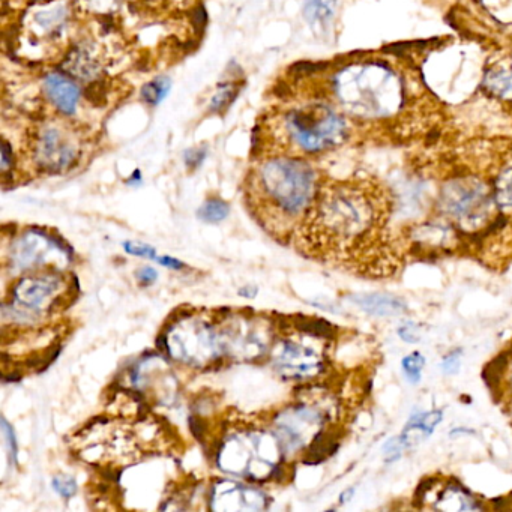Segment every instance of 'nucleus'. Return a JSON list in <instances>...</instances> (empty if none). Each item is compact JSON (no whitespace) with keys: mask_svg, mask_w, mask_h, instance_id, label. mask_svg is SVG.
I'll return each instance as SVG.
<instances>
[{"mask_svg":"<svg viewBox=\"0 0 512 512\" xmlns=\"http://www.w3.org/2000/svg\"><path fill=\"white\" fill-rule=\"evenodd\" d=\"M392 199L376 179H350L320 188L298 227V245L308 256L379 265L391 256L388 223Z\"/></svg>","mask_w":512,"mask_h":512,"instance_id":"nucleus-1","label":"nucleus"},{"mask_svg":"<svg viewBox=\"0 0 512 512\" xmlns=\"http://www.w3.org/2000/svg\"><path fill=\"white\" fill-rule=\"evenodd\" d=\"M316 170L298 158H274L254 172L248 188L251 212L275 238L292 233L319 193Z\"/></svg>","mask_w":512,"mask_h":512,"instance_id":"nucleus-2","label":"nucleus"},{"mask_svg":"<svg viewBox=\"0 0 512 512\" xmlns=\"http://www.w3.org/2000/svg\"><path fill=\"white\" fill-rule=\"evenodd\" d=\"M437 206L449 224L460 227L463 232H479L485 226H493L502 214L490 176L470 170H463L443 182Z\"/></svg>","mask_w":512,"mask_h":512,"instance_id":"nucleus-3","label":"nucleus"},{"mask_svg":"<svg viewBox=\"0 0 512 512\" xmlns=\"http://www.w3.org/2000/svg\"><path fill=\"white\" fill-rule=\"evenodd\" d=\"M232 317L217 320L202 316L184 317L170 326L169 331L160 338V346L167 352L194 367H205L209 362L217 361L224 355H233Z\"/></svg>","mask_w":512,"mask_h":512,"instance_id":"nucleus-4","label":"nucleus"},{"mask_svg":"<svg viewBox=\"0 0 512 512\" xmlns=\"http://www.w3.org/2000/svg\"><path fill=\"white\" fill-rule=\"evenodd\" d=\"M286 454L277 433L263 428L238 430L218 448L217 464L230 475L265 481L278 472Z\"/></svg>","mask_w":512,"mask_h":512,"instance_id":"nucleus-5","label":"nucleus"},{"mask_svg":"<svg viewBox=\"0 0 512 512\" xmlns=\"http://www.w3.org/2000/svg\"><path fill=\"white\" fill-rule=\"evenodd\" d=\"M290 140L305 154H323L343 146L356 133L349 119L331 103L307 104L286 118Z\"/></svg>","mask_w":512,"mask_h":512,"instance_id":"nucleus-6","label":"nucleus"},{"mask_svg":"<svg viewBox=\"0 0 512 512\" xmlns=\"http://www.w3.org/2000/svg\"><path fill=\"white\" fill-rule=\"evenodd\" d=\"M70 295V284L61 271L28 272L11 290L10 304L4 305V311H11L14 322L31 325L58 311Z\"/></svg>","mask_w":512,"mask_h":512,"instance_id":"nucleus-7","label":"nucleus"},{"mask_svg":"<svg viewBox=\"0 0 512 512\" xmlns=\"http://www.w3.org/2000/svg\"><path fill=\"white\" fill-rule=\"evenodd\" d=\"M71 260V248L58 236L49 235L46 230L29 229L11 244L10 266L16 274L40 271L50 259Z\"/></svg>","mask_w":512,"mask_h":512,"instance_id":"nucleus-8","label":"nucleus"},{"mask_svg":"<svg viewBox=\"0 0 512 512\" xmlns=\"http://www.w3.org/2000/svg\"><path fill=\"white\" fill-rule=\"evenodd\" d=\"M302 334L304 338L301 340L286 338L275 346V368L286 379H314L325 370V355L316 346L308 343L310 334Z\"/></svg>","mask_w":512,"mask_h":512,"instance_id":"nucleus-9","label":"nucleus"},{"mask_svg":"<svg viewBox=\"0 0 512 512\" xmlns=\"http://www.w3.org/2000/svg\"><path fill=\"white\" fill-rule=\"evenodd\" d=\"M79 160V143L73 134L58 125L44 127L35 142V163L43 172H67Z\"/></svg>","mask_w":512,"mask_h":512,"instance_id":"nucleus-10","label":"nucleus"},{"mask_svg":"<svg viewBox=\"0 0 512 512\" xmlns=\"http://www.w3.org/2000/svg\"><path fill=\"white\" fill-rule=\"evenodd\" d=\"M475 94L502 109H512V52H494L482 64L481 80Z\"/></svg>","mask_w":512,"mask_h":512,"instance_id":"nucleus-11","label":"nucleus"},{"mask_svg":"<svg viewBox=\"0 0 512 512\" xmlns=\"http://www.w3.org/2000/svg\"><path fill=\"white\" fill-rule=\"evenodd\" d=\"M211 508L214 511H257L266 508V496L257 488L221 481L212 488Z\"/></svg>","mask_w":512,"mask_h":512,"instance_id":"nucleus-12","label":"nucleus"},{"mask_svg":"<svg viewBox=\"0 0 512 512\" xmlns=\"http://www.w3.org/2000/svg\"><path fill=\"white\" fill-rule=\"evenodd\" d=\"M422 499H430L431 508L439 511H475L482 509L481 503L455 481H446L440 487H428Z\"/></svg>","mask_w":512,"mask_h":512,"instance_id":"nucleus-13","label":"nucleus"},{"mask_svg":"<svg viewBox=\"0 0 512 512\" xmlns=\"http://www.w3.org/2000/svg\"><path fill=\"white\" fill-rule=\"evenodd\" d=\"M490 179L500 211L502 214H512V146H506L497 158Z\"/></svg>","mask_w":512,"mask_h":512,"instance_id":"nucleus-14","label":"nucleus"},{"mask_svg":"<svg viewBox=\"0 0 512 512\" xmlns=\"http://www.w3.org/2000/svg\"><path fill=\"white\" fill-rule=\"evenodd\" d=\"M47 97L64 115H73L79 104L80 91L73 80L64 74H49L44 83Z\"/></svg>","mask_w":512,"mask_h":512,"instance_id":"nucleus-15","label":"nucleus"},{"mask_svg":"<svg viewBox=\"0 0 512 512\" xmlns=\"http://www.w3.org/2000/svg\"><path fill=\"white\" fill-rule=\"evenodd\" d=\"M358 307L377 317L400 316L406 311V304L400 298L389 295H362L353 298Z\"/></svg>","mask_w":512,"mask_h":512,"instance_id":"nucleus-16","label":"nucleus"},{"mask_svg":"<svg viewBox=\"0 0 512 512\" xmlns=\"http://www.w3.org/2000/svg\"><path fill=\"white\" fill-rule=\"evenodd\" d=\"M230 206L221 199H209L197 212V217L205 223H221L229 217Z\"/></svg>","mask_w":512,"mask_h":512,"instance_id":"nucleus-17","label":"nucleus"},{"mask_svg":"<svg viewBox=\"0 0 512 512\" xmlns=\"http://www.w3.org/2000/svg\"><path fill=\"white\" fill-rule=\"evenodd\" d=\"M334 13V0H307L305 17L310 23H325Z\"/></svg>","mask_w":512,"mask_h":512,"instance_id":"nucleus-18","label":"nucleus"},{"mask_svg":"<svg viewBox=\"0 0 512 512\" xmlns=\"http://www.w3.org/2000/svg\"><path fill=\"white\" fill-rule=\"evenodd\" d=\"M170 89L169 79L166 77H158V79L152 80L151 83L143 88L142 97L146 103L151 104V106H157L160 101H163V98L166 97L167 92Z\"/></svg>","mask_w":512,"mask_h":512,"instance_id":"nucleus-19","label":"nucleus"},{"mask_svg":"<svg viewBox=\"0 0 512 512\" xmlns=\"http://www.w3.org/2000/svg\"><path fill=\"white\" fill-rule=\"evenodd\" d=\"M425 367V358L419 352L410 353L401 361L404 376L409 379L410 383H418L422 377V371Z\"/></svg>","mask_w":512,"mask_h":512,"instance_id":"nucleus-20","label":"nucleus"},{"mask_svg":"<svg viewBox=\"0 0 512 512\" xmlns=\"http://www.w3.org/2000/svg\"><path fill=\"white\" fill-rule=\"evenodd\" d=\"M124 250L128 254L137 257H145V259H157V250L151 245L143 244V242L127 241L124 242Z\"/></svg>","mask_w":512,"mask_h":512,"instance_id":"nucleus-21","label":"nucleus"},{"mask_svg":"<svg viewBox=\"0 0 512 512\" xmlns=\"http://www.w3.org/2000/svg\"><path fill=\"white\" fill-rule=\"evenodd\" d=\"M53 488L61 494L62 497H71L76 494L77 482L74 478H68V476H56L53 479Z\"/></svg>","mask_w":512,"mask_h":512,"instance_id":"nucleus-22","label":"nucleus"},{"mask_svg":"<svg viewBox=\"0 0 512 512\" xmlns=\"http://www.w3.org/2000/svg\"><path fill=\"white\" fill-rule=\"evenodd\" d=\"M2 431H4L5 439H7L8 454H10L11 463L16 464L17 461V442L16 434H14L13 428L8 424L7 419L2 418Z\"/></svg>","mask_w":512,"mask_h":512,"instance_id":"nucleus-23","label":"nucleus"},{"mask_svg":"<svg viewBox=\"0 0 512 512\" xmlns=\"http://www.w3.org/2000/svg\"><path fill=\"white\" fill-rule=\"evenodd\" d=\"M398 335L403 338L407 343H418L421 340V331L415 323H404L400 329H398Z\"/></svg>","mask_w":512,"mask_h":512,"instance_id":"nucleus-24","label":"nucleus"},{"mask_svg":"<svg viewBox=\"0 0 512 512\" xmlns=\"http://www.w3.org/2000/svg\"><path fill=\"white\" fill-rule=\"evenodd\" d=\"M461 365V350H455V352L449 353L442 362L443 371L446 374H455L460 370Z\"/></svg>","mask_w":512,"mask_h":512,"instance_id":"nucleus-25","label":"nucleus"},{"mask_svg":"<svg viewBox=\"0 0 512 512\" xmlns=\"http://www.w3.org/2000/svg\"><path fill=\"white\" fill-rule=\"evenodd\" d=\"M136 277L140 284L149 286V284H152L155 280H157L158 274L154 268H151V266H145V268L139 269V271H137Z\"/></svg>","mask_w":512,"mask_h":512,"instance_id":"nucleus-26","label":"nucleus"},{"mask_svg":"<svg viewBox=\"0 0 512 512\" xmlns=\"http://www.w3.org/2000/svg\"><path fill=\"white\" fill-rule=\"evenodd\" d=\"M203 158H205V151L203 149H194V151L188 152L185 161H187L188 167L196 169V167L202 164Z\"/></svg>","mask_w":512,"mask_h":512,"instance_id":"nucleus-27","label":"nucleus"},{"mask_svg":"<svg viewBox=\"0 0 512 512\" xmlns=\"http://www.w3.org/2000/svg\"><path fill=\"white\" fill-rule=\"evenodd\" d=\"M158 263L163 266H167V268L172 269H182L184 268V263L181 262V260L173 259V257H157Z\"/></svg>","mask_w":512,"mask_h":512,"instance_id":"nucleus-28","label":"nucleus"},{"mask_svg":"<svg viewBox=\"0 0 512 512\" xmlns=\"http://www.w3.org/2000/svg\"><path fill=\"white\" fill-rule=\"evenodd\" d=\"M239 296H244V298H256L257 295V287L253 286H244L242 289L238 290Z\"/></svg>","mask_w":512,"mask_h":512,"instance_id":"nucleus-29","label":"nucleus"},{"mask_svg":"<svg viewBox=\"0 0 512 512\" xmlns=\"http://www.w3.org/2000/svg\"><path fill=\"white\" fill-rule=\"evenodd\" d=\"M353 491H355V490H353V488H350V490L344 491V493L341 494V497H340L341 503L347 502L346 499H350V497H352Z\"/></svg>","mask_w":512,"mask_h":512,"instance_id":"nucleus-30","label":"nucleus"}]
</instances>
